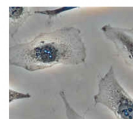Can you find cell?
Segmentation results:
<instances>
[{"label": "cell", "instance_id": "cell-5", "mask_svg": "<svg viewBox=\"0 0 133 119\" xmlns=\"http://www.w3.org/2000/svg\"><path fill=\"white\" fill-rule=\"evenodd\" d=\"M59 95L64 105L65 112L67 119H85L84 117L78 114L71 105L68 100L65 92L64 90H61L59 92Z\"/></svg>", "mask_w": 133, "mask_h": 119}, {"label": "cell", "instance_id": "cell-1", "mask_svg": "<svg viewBox=\"0 0 133 119\" xmlns=\"http://www.w3.org/2000/svg\"><path fill=\"white\" fill-rule=\"evenodd\" d=\"M9 54L10 65L29 72L58 64L77 65L87 58L81 32L74 27L41 33L29 42L10 46Z\"/></svg>", "mask_w": 133, "mask_h": 119}, {"label": "cell", "instance_id": "cell-4", "mask_svg": "<svg viewBox=\"0 0 133 119\" xmlns=\"http://www.w3.org/2000/svg\"><path fill=\"white\" fill-rule=\"evenodd\" d=\"M9 34L11 38H14L20 28L33 14L26 7H9Z\"/></svg>", "mask_w": 133, "mask_h": 119}, {"label": "cell", "instance_id": "cell-2", "mask_svg": "<svg viewBox=\"0 0 133 119\" xmlns=\"http://www.w3.org/2000/svg\"><path fill=\"white\" fill-rule=\"evenodd\" d=\"M94 101L108 109L116 119H133V97L118 81L113 66L99 80Z\"/></svg>", "mask_w": 133, "mask_h": 119}, {"label": "cell", "instance_id": "cell-6", "mask_svg": "<svg viewBox=\"0 0 133 119\" xmlns=\"http://www.w3.org/2000/svg\"><path fill=\"white\" fill-rule=\"evenodd\" d=\"M31 97L29 93H24L14 89H9V103L20 99H28Z\"/></svg>", "mask_w": 133, "mask_h": 119}, {"label": "cell", "instance_id": "cell-3", "mask_svg": "<svg viewBox=\"0 0 133 119\" xmlns=\"http://www.w3.org/2000/svg\"><path fill=\"white\" fill-rule=\"evenodd\" d=\"M101 30L106 38L113 44L117 55L133 70V28L106 24Z\"/></svg>", "mask_w": 133, "mask_h": 119}]
</instances>
